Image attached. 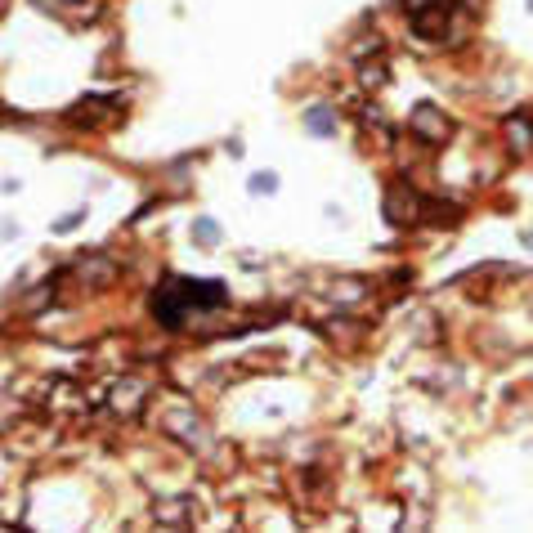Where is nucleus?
Returning a JSON list of instances; mask_svg holds the SVG:
<instances>
[{
	"instance_id": "obj_5",
	"label": "nucleus",
	"mask_w": 533,
	"mask_h": 533,
	"mask_svg": "<svg viewBox=\"0 0 533 533\" xmlns=\"http://www.w3.org/2000/svg\"><path fill=\"white\" fill-rule=\"evenodd\" d=\"M305 121H310V130H314V135H323V139L336 130V121H332V112H327V108H310V117H305Z\"/></svg>"
},
{
	"instance_id": "obj_8",
	"label": "nucleus",
	"mask_w": 533,
	"mask_h": 533,
	"mask_svg": "<svg viewBox=\"0 0 533 533\" xmlns=\"http://www.w3.org/2000/svg\"><path fill=\"white\" fill-rule=\"evenodd\" d=\"M77 220H81V211H72V215H63V220H54V233H72V229H77Z\"/></svg>"
},
{
	"instance_id": "obj_1",
	"label": "nucleus",
	"mask_w": 533,
	"mask_h": 533,
	"mask_svg": "<svg viewBox=\"0 0 533 533\" xmlns=\"http://www.w3.org/2000/svg\"><path fill=\"white\" fill-rule=\"evenodd\" d=\"M224 305V282L220 278H166L153 292V314L161 327H184L189 314H207Z\"/></svg>"
},
{
	"instance_id": "obj_2",
	"label": "nucleus",
	"mask_w": 533,
	"mask_h": 533,
	"mask_svg": "<svg viewBox=\"0 0 533 533\" xmlns=\"http://www.w3.org/2000/svg\"><path fill=\"white\" fill-rule=\"evenodd\" d=\"M448 14H453V0H426V5L408 9L413 32L426 41H448Z\"/></svg>"
},
{
	"instance_id": "obj_3",
	"label": "nucleus",
	"mask_w": 533,
	"mask_h": 533,
	"mask_svg": "<svg viewBox=\"0 0 533 533\" xmlns=\"http://www.w3.org/2000/svg\"><path fill=\"white\" fill-rule=\"evenodd\" d=\"M413 130L439 144V139H448V117H439L435 104H422V108H413Z\"/></svg>"
},
{
	"instance_id": "obj_9",
	"label": "nucleus",
	"mask_w": 533,
	"mask_h": 533,
	"mask_svg": "<svg viewBox=\"0 0 533 533\" xmlns=\"http://www.w3.org/2000/svg\"><path fill=\"white\" fill-rule=\"evenodd\" d=\"M404 5H408V9H417V5H426V0H404Z\"/></svg>"
},
{
	"instance_id": "obj_6",
	"label": "nucleus",
	"mask_w": 533,
	"mask_h": 533,
	"mask_svg": "<svg viewBox=\"0 0 533 533\" xmlns=\"http://www.w3.org/2000/svg\"><path fill=\"white\" fill-rule=\"evenodd\" d=\"M251 193H256V198L278 193V175H273V170H256V175H251Z\"/></svg>"
},
{
	"instance_id": "obj_4",
	"label": "nucleus",
	"mask_w": 533,
	"mask_h": 533,
	"mask_svg": "<svg viewBox=\"0 0 533 533\" xmlns=\"http://www.w3.org/2000/svg\"><path fill=\"white\" fill-rule=\"evenodd\" d=\"M413 215H417V198H413V189L395 184V189H390V198H385V220H390V224H413Z\"/></svg>"
},
{
	"instance_id": "obj_7",
	"label": "nucleus",
	"mask_w": 533,
	"mask_h": 533,
	"mask_svg": "<svg viewBox=\"0 0 533 533\" xmlns=\"http://www.w3.org/2000/svg\"><path fill=\"white\" fill-rule=\"evenodd\" d=\"M193 238H198L202 247H215V242H220V229H215V220H198V224H193Z\"/></svg>"
}]
</instances>
